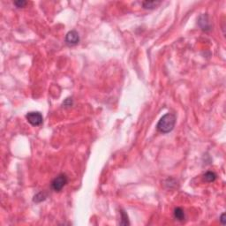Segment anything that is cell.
Segmentation results:
<instances>
[{"label":"cell","mask_w":226,"mask_h":226,"mask_svg":"<svg viewBox=\"0 0 226 226\" xmlns=\"http://www.w3.org/2000/svg\"><path fill=\"white\" fill-rule=\"evenodd\" d=\"M176 123V118L173 114L167 113L164 116H162L160 119L159 122L157 123L156 128L159 132L162 134H168L173 130Z\"/></svg>","instance_id":"cell-1"},{"label":"cell","mask_w":226,"mask_h":226,"mask_svg":"<svg viewBox=\"0 0 226 226\" xmlns=\"http://www.w3.org/2000/svg\"><path fill=\"white\" fill-rule=\"evenodd\" d=\"M67 176L65 174H60L55 177L51 183V187L52 189L56 192H59L64 188V186L67 184Z\"/></svg>","instance_id":"cell-2"},{"label":"cell","mask_w":226,"mask_h":226,"mask_svg":"<svg viewBox=\"0 0 226 226\" xmlns=\"http://www.w3.org/2000/svg\"><path fill=\"white\" fill-rule=\"evenodd\" d=\"M27 119L28 123H30L34 127H38L42 125V114L38 111H31L27 114Z\"/></svg>","instance_id":"cell-3"},{"label":"cell","mask_w":226,"mask_h":226,"mask_svg":"<svg viewBox=\"0 0 226 226\" xmlns=\"http://www.w3.org/2000/svg\"><path fill=\"white\" fill-rule=\"evenodd\" d=\"M65 42L69 45H76L80 42V36L78 32L75 30H72L65 35Z\"/></svg>","instance_id":"cell-4"},{"label":"cell","mask_w":226,"mask_h":226,"mask_svg":"<svg viewBox=\"0 0 226 226\" xmlns=\"http://www.w3.org/2000/svg\"><path fill=\"white\" fill-rule=\"evenodd\" d=\"M199 24L203 30H208L210 28L209 22L208 21V16L207 15H201L199 19Z\"/></svg>","instance_id":"cell-5"},{"label":"cell","mask_w":226,"mask_h":226,"mask_svg":"<svg viewBox=\"0 0 226 226\" xmlns=\"http://www.w3.org/2000/svg\"><path fill=\"white\" fill-rule=\"evenodd\" d=\"M161 4L160 1H145L142 3L143 7L146 9H155Z\"/></svg>","instance_id":"cell-6"},{"label":"cell","mask_w":226,"mask_h":226,"mask_svg":"<svg viewBox=\"0 0 226 226\" xmlns=\"http://www.w3.org/2000/svg\"><path fill=\"white\" fill-rule=\"evenodd\" d=\"M174 216L178 221H183L185 219V213L181 208H177L174 210Z\"/></svg>","instance_id":"cell-7"},{"label":"cell","mask_w":226,"mask_h":226,"mask_svg":"<svg viewBox=\"0 0 226 226\" xmlns=\"http://www.w3.org/2000/svg\"><path fill=\"white\" fill-rule=\"evenodd\" d=\"M216 178V175L212 171H208L205 173L204 179L207 182H213V181H215Z\"/></svg>","instance_id":"cell-8"},{"label":"cell","mask_w":226,"mask_h":226,"mask_svg":"<svg viewBox=\"0 0 226 226\" xmlns=\"http://www.w3.org/2000/svg\"><path fill=\"white\" fill-rule=\"evenodd\" d=\"M121 216H122V221H121L120 224H122V225H127V224H129L128 216H127V214L125 213V211H121Z\"/></svg>","instance_id":"cell-9"},{"label":"cell","mask_w":226,"mask_h":226,"mask_svg":"<svg viewBox=\"0 0 226 226\" xmlns=\"http://www.w3.org/2000/svg\"><path fill=\"white\" fill-rule=\"evenodd\" d=\"M27 1H24V0H18V1H15L14 2V5L18 8H21V7H24L27 5Z\"/></svg>","instance_id":"cell-10"},{"label":"cell","mask_w":226,"mask_h":226,"mask_svg":"<svg viewBox=\"0 0 226 226\" xmlns=\"http://www.w3.org/2000/svg\"><path fill=\"white\" fill-rule=\"evenodd\" d=\"M224 217H225V214H223L222 216H221V222H222V224H224L225 223H224Z\"/></svg>","instance_id":"cell-11"}]
</instances>
